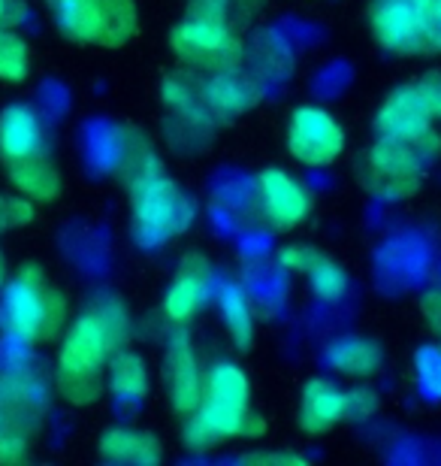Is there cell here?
Instances as JSON below:
<instances>
[{
    "label": "cell",
    "instance_id": "cell-31",
    "mask_svg": "<svg viewBox=\"0 0 441 466\" xmlns=\"http://www.w3.org/2000/svg\"><path fill=\"white\" fill-rule=\"evenodd\" d=\"M34 221V203L27 198H0V230L25 228Z\"/></svg>",
    "mask_w": 441,
    "mask_h": 466
},
{
    "label": "cell",
    "instance_id": "cell-8",
    "mask_svg": "<svg viewBox=\"0 0 441 466\" xmlns=\"http://www.w3.org/2000/svg\"><path fill=\"white\" fill-rule=\"evenodd\" d=\"M170 49L182 67L215 73L242 64L246 40H242L236 25L185 13L182 22L170 31Z\"/></svg>",
    "mask_w": 441,
    "mask_h": 466
},
{
    "label": "cell",
    "instance_id": "cell-28",
    "mask_svg": "<svg viewBox=\"0 0 441 466\" xmlns=\"http://www.w3.org/2000/svg\"><path fill=\"white\" fill-rule=\"evenodd\" d=\"M378 412H381L378 390H372L366 385H356L351 390H345V421L363 424V421H372Z\"/></svg>",
    "mask_w": 441,
    "mask_h": 466
},
{
    "label": "cell",
    "instance_id": "cell-7",
    "mask_svg": "<svg viewBox=\"0 0 441 466\" xmlns=\"http://www.w3.org/2000/svg\"><path fill=\"white\" fill-rule=\"evenodd\" d=\"M205 73L178 67L166 73L161 82V100L166 109V137L178 152H200L209 146V139L218 127V121L209 113L203 88Z\"/></svg>",
    "mask_w": 441,
    "mask_h": 466
},
{
    "label": "cell",
    "instance_id": "cell-26",
    "mask_svg": "<svg viewBox=\"0 0 441 466\" xmlns=\"http://www.w3.org/2000/svg\"><path fill=\"white\" fill-rule=\"evenodd\" d=\"M31 73V49L15 27H0V79L4 82H25Z\"/></svg>",
    "mask_w": 441,
    "mask_h": 466
},
{
    "label": "cell",
    "instance_id": "cell-23",
    "mask_svg": "<svg viewBox=\"0 0 441 466\" xmlns=\"http://www.w3.org/2000/svg\"><path fill=\"white\" fill-rule=\"evenodd\" d=\"M215 297H218L221 324L227 330V337L233 339V346H236V351H248L255 346V333H257V315H255V303H251V294L239 282H224L215 288Z\"/></svg>",
    "mask_w": 441,
    "mask_h": 466
},
{
    "label": "cell",
    "instance_id": "cell-33",
    "mask_svg": "<svg viewBox=\"0 0 441 466\" xmlns=\"http://www.w3.org/2000/svg\"><path fill=\"white\" fill-rule=\"evenodd\" d=\"M239 463H255V466H306L308 458L299 451H248L239 454Z\"/></svg>",
    "mask_w": 441,
    "mask_h": 466
},
{
    "label": "cell",
    "instance_id": "cell-16",
    "mask_svg": "<svg viewBox=\"0 0 441 466\" xmlns=\"http://www.w3.org/2000/svg\"><path fill=\"white\" fill-rule=\"evenodd\" d=\"M429 127H436V121L415 82L390 88L381 100L378 113L372 118L375 134H387V137H415Z\"/></svg>",
    "mask_w": 441,
    "mask_h": 466
},
{
    "label": "cell",
    "instance_id": "cell-22",
    "mask_svg": "<svg viewBox=\"0 0 441 466\" xmlns=\"http://www.w3.org/2000/svg\"><path fill=\"white\" fill-rule=\"evenodd\" d=\"M324 360H326V367L333 372H339V376L363 381L381 372L384 349L375 339H366V337H339L326 346Z\"/></svg>",
    "mask_w": 441,
    "mask_h": 466
},
{
    "label": "cell",
    "instance_id": "cell-13",
    "mask_svg": "<svg viewBox=\"0 0 441 466\" xmlns=\"http://www.w3.org/2000/svg\"><path fill=\"white\" fill-rule=\"evenodd\" d=\"M203 381H205V367L194 349L191 333L185 328H175L170 333V339H166V351H164V388L175 415L185 418L187 412H194L200 406Z\"/></svg>",
    "mask_w": 441,
    "mask_h": 466
},
{
    "label": "cell",
    "instance_id": "cell-38",
    "mask_svg": "<svg viewBox=\"0 0 441 466\" xmlns=\"http://www.w3.org/2000/svg\"><path fill=\"white\" fill-rule=\"evenodd\" d=\"M6 282V260H4V255H0V285Z\"/></svg>",
    "mask_w": 441,
    "mask_h": 466
},
{
    "label": "cell",
    "instance_id": "cell-17",
    "mask_svg": "<svg viewBox=\"0 0 441 466\" xmlns=\"http://www.w3.org/2000/svg\"><path fill=\"white\" fill-rule=\"evenodd\" d=\"M345 421V390L333 379L315 376L299 390L296 424L308 436H324Z\"/></svg>",
    "mask_w": 441,
    "mask_h": 466
},
{
    "label": "cell",
    "instance_id": "cell-19",
    "mask_svg": "<svg viewBox=\"0 0 441 466\" xmlns=\"http://www.w3.org/2000/svg\"><path fill=\"white\" fill-rule=\"evenodd\" d=\"M106 388L118 406H125V409L143 406L148 394H152L148 360L130 346L115 349L109 354V363H106Z\"/></svg>",
    "mask_w": 441,
    "mask_h": 466
},
{
    "label": "cell",
    "instance_id": "cell-12",
    "mask_svg": "<svg viewBox=\"0 0 441 466\" xmlns=\"http://www.w3.org/2000/svg\"><path fill=\"white\" fill-rule=\"evenodd\" d=\"M369 31L396 58H426L417 0H369Z\"/></svg>",
    "mask_w": 441,
    "mask_h": 466
},
{
    "label": "cell",
    "instance_id": "cell-3",
    "mask_svg": "<svg viewBox=\"0 0 441 466\" xmlns=\"http://www.w3.org/2000/svg\"><path fill=\"white\" fill-rule=\"evenodd\" d=\"M441 155V130L429 127L415 137L375 134V143L366 148L356 164V179L372 198L384 203L411 200L424 188L429 164Z\"/></svg>",
    "mask_w": 441,
    "mask_h": 466
},
{
    "label": "cell",
    "instance_id": "cell-6",
    "mask_svg": "<svg viewBox=\"0 0 441 466\" xmlns=\"http://www.w3.org/2000/svg\"><path fill=\"white\" fill-rule=\"evenodd\" d=\"M58 31L73 43L121 49L139 31L136 0H49Z\"/></svg>",
    "mask_w": 441,
    "mask_h": 466
},
{
    "label": "cell",
    "instance_id": "cell-2",
    "mask_svg": "<svg viewBox=\"0 0 441 466\" xmlns=\"http://www.w3.org/2000/svg\"><path fill=\"white\" fill-rule=\"evenodd\" d=\"M266 436V418L251 409V381L239 363L227 358L205 367L203 400L182 421L187 451H212L227 440H260Z\"/></svg>",
    "mask_w": 441,
    "mask_h": 466
},
{
    "label": "cell",
    "instance_id": "cell-27",
    "mask_svg": "<svg viewBox=\"0 0 441 466\" xmlns=\"http://www.w3.org/2000/svg\"><path fill=\"white\" fill-rule=\"evenodd\" d=\"M415 381L420 397L441 403V342H429L415 351Z\"/></svg>",
    "mask_w": 441,
    "mask_h": 466
},
{
    "label": "cell",
    "instance_id": "cell-25",
    "mask_svg": "<svg viewBox=\"0 0 441 466\" xmlns=\"http://www.w3.org/2000/svg\"><path fill=\"white\" fill-rule=\"evenodd\" d=\"M308 285H312V294L321 303H339L345 294H348V273L342 269V264H336L330 255H317L315 264L308 267Z\"/></svg>",
    "mask_w": 441,
    "mask_h": 466
},
{
    "label": "cell",
    "instance_id": "cell-10",
    "mask_svg": "<svg viewBox=\"0 0 441 466\" xmlns=\"http://www.w3.org/2000/svg\"><path fill=\"white\" fill-rule=\"evenodd\" d=\"M255 207L260 221L276 230V233H290L296 230L303 221L312 216L315 198L296 176H290L281 167H266L257 173L255 179Z\"/></svg>",
    "mask_w": 441,
    "mask_h": 466
},
{
    "label": "cell",
    "instance_id": "cell-32",
    "mask_svg": "<svg viewBox=\"0 0 441 466\" xmlns=\"http://www.w3.org/2000/svg\"><path fill=\"white\" fill-rule=\"evenodd\" d=\"M415 86L420 91V97L426 100L429 113H433V121L441 125V70H426L424 76L415 79Z\"/></svg>",
    "mask_w": 441,
    "mask_h": 466
},
{
    "label": "cell",
    "instance_id": "cell-14",
    "mask_svg": "<svg viewBox=\"0 0 441 466\" xmlns=\"http://www.w3.org/2000/svg\"><path fill=\"white\" fill-rule=\"evenodd\" d=\"M215 273L212 264L205 260L200 251H187V255L178 260L175 276L170 288L164 294V315L173 328H185L191 324L200 309H205V303L215 297Z\"/></svg>",
    "mask_w": 441,
    "mask_h": 466
},
{
    "label": "cell",
    "instance_id": "cell-36",
    "mask_svg": "<svg viewBox=\"0 0 441 466\" xmlns=\"http://www.w3.org/2000/svg\"><path fill=\"white\" fill-rule=\"evenodd\" d=\"M27 18L25 0H0V27H18Z\"/></svg>",
    "mask_w": 441,
    "mask_h": 466
},
{
    "label": "cell",
    "instance_id": "cell-1",
    "mask_svg": "<svg viewBox=\"0 0 441 466\" xmlns=\"http://www.w3.org/2000/svg\"><path fill=\"white\" fill-rule=\"evenodd\" d=\"M134 321L115 294H100L88 309L70 324L61 339L55 388L73 406L97 403L106 390L109 354L127 346Z\"/></svg>",
    "mask_w": 441,
    "mask_h": 466
},
{
    "label": "cell",
    "instance_id": "cell-29",
    "mask_svg": "<svg viewBox=\"0 0 441 466\" xmlns=\"http://www.w3.org/2000/svg\"><path fill=\"white\" fill-rule=\"evenodd\" d=\"M420 25H424L426 58L441 55V0H417Z\"/></svg>",
    "mask_w": 441,
    "mask_h": 466
},
{
    "label": "cell",
    "instance_id": "cell-34",
    "mask_svg": "<svg viewBox=\"0 0 441 466\" xmlns=\"http://www.w3.org/2000/svg\"><path fill=\"white\" fill-rule=\"evenodd\" d=\"M18 461H27V440L25 433L9 431L0 436V463H18Z\"/></svg>",
    "mask_w": 441,
    "mask_h": 466
},
{
    "label": "cell",
    "instance_id": "cell-18",
    "mask_svg": "<svg viewBox=\"0 0 441 466\" xmlns=\"http://www.w3.org/2000/svg\"><path fill=\"white\" fill-rule=\"evenodd\" d=\"M45 152V127L34 106L9 104L0 113V157L6 164Z\"/></svg>",
    "mask_w": 441,
    "mask_h": 466
},
{
    "label": "cell",
    "instance_id": "cell-4",
    "mask_svg": "<svg viewBox=\"0 0 441 466\" xmlns=\"http://www.w3.org/2000/svg\"><path fill=\"white\" fill-rule=\"evenodd\" d=\"M67 324V297L36 264H25L0 294V330L6 339L36 346L49 342Z\"/></svg>",
    "mask_w": 441,
    "mask_h": 466
},
{
    "label": "cell",
    "instance_id": "cell-11",
    "mask_svg": "<svg viewBox=\"0 0 441 466\" xmlns=\"http://www.w3.org/2000/svg\"><path fill=\"white\" fill-rule=\"evenodd\" d=\"M45 403H49V388H45V376L36 363L18 351L0 363V415L15 431L27 433L36 427Z\"/></svg>",
    "mask_w": 441,
    "mask_h": 466
},
{
    "label": "cell",
    "instance_id": "cell-21",
    "mask_svg": "<svg viewBox=\"0 0 441 466\" xmlns=\"http://www.w3.org/2000/svg\"><path fill=\"white\" fill-rule=\"evenodd\" d=\"M242 64L269 88V86H281L290 76V70H294V52H290V46L281 34L264 31L251 36V43H246Z\"/></svg>",
    "mask_w": 441,
    "mask_h": 466
},
{
    "label": "cell",
    "instance_id": "cell-20",
    "mask_svg": "<svg viewBox=\"0 0 441 466\" xmlns=\"http://www.w3.org/2000/svg\"><path fill=\"white\" fill-rule=\"evenodd\" d=\"M100 461L121 466H155L164 461V442L139 427H109L97 442Z\"/></svg>",
    "mask_w": 441,
    "mask_h": 466
},
{
    "label": "cell",
    "instance_id": "cell-24",
    "mask_svg": "<svg viewBox=\"0 0 441 466\" xmlns=\"http://www.w3.org/2000/svg\"><path fill=\"white\" fill-rule=\"evenodd\" d=\"M9 182H13L15 191L31 203H52V200H58V194H61V173H58V167L45 157V152L9 164Z\"/></svg>",
    "mask_w": 441,
    "mask_h": 466
},
{
    "label": "cell",
    "instance_id": "cell-35",
    "mask_svg": "<svg viewBox=\"0 0 441 466\" xmlns=\"http://www.w3.org/2000/svg\"><path fill=\"white\" fill-rule=\"evenodd\" d=\"M420 315H424L429 330H433L438 337V342H441V288H436V291H426L424 297H420Z\"/></svg>",
    "mask_w": 441,
    "mask_h": 466
},
{
    "label": "cell",
    "instance_id": "cell-9",
    "mask_svg": "<svg viewBox=\"0 0 441 466\" xmlns=\"http://www.w3.org/2000/svg\"><path fill=\"white\" fill-rule=\"evenodd\" d=\"M348 137L330 109L306 104L287 118V152L303 167H330L345 155Z\"/></svg>",
    "mask_w": 441,
    "mask_h": 466
},
{
    "label": "cell",
    "instance_id": "cell-5",
    "mask_svg": "<svg viewBox=\"0 0 441 466\" xmlns=\"http://www.w3.org/2000/svg\"><path fill=\"white\" fill-rule=\"evenodd\" d=\"M130 194V237L143 248L170 246L185 237L196 218V207L182 185L164 170L134 182Z\"/></svg>",
    "mask_w": 441,
    "mask_h": 466
},
{
    "label": "cell",
    "instance_id": "cell-30",
    "mask_svg": "<svg viewBox=\"0 0 441 466\" xmlns=\"http://www.w3.org/2000/svg\"><path fill=\"white\" fill-rule=\"evenodd\" d=\"M187 15L215 18V22H230L242 27L236 15V0H187Z\"/></svg>",
    "mask_w": 441,
    "mask_h": 466
},
{
    "label": "cell",
    "instance_id": "cell-15",
    "mask_svg": "<svg viewBox=\"0 0 441 466\" xmlns=\"http://www.w3.org/2000/svg\"><path fill=\"white\" fill-rule=\"evenodd\" d=\"M203 88H205V104H209V113L215 116L218 125L251 113V109H255L269 91L264 82H260L255 73L246 67V64H233V67L205 73Z\"/></svg>",
    "mask_w": 441,
    "mask_h": 466
},
{
    "label": "cell",
    "instance_id": "cell-37",
    "mask_svg": "<svg viewBox=\"0 0 441 466\" xmlns=\"http://www.w3.org/2000/svg\"><path fill=\"white\" fill-rule=\"evenodd\" d=\"M266 0H236V15H239V25H246L251 15L257 13L260 6H264Z\"/></svg>",
    "mask_w": 441,
    "mask_h": 466
}]
</instances>
